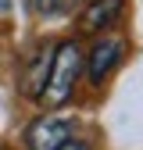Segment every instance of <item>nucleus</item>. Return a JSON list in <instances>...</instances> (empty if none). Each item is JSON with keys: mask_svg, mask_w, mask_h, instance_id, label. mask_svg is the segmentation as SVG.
<instances>
[{"mask_svg": "<svg viewBox=\"0 0 143 150\" xmlns=\"http://www.w3.org/2000/svg\"><path fill=\"white\" fill-rule=\"evenodd\" d=\"M82 75V47L75 40H64L54 47V57H50V71H47V82L40 89V100L43 107H64L75 93V82Z\"/></svg>", "mask_w": 143, "mask_h": 150, "instance_id": "f257e3e1", "label": "nucleus"}, {"mask_svg": "<svg viewBox=\"0 0 143 150\" xmlns=\"http://www.w3.org/2000/svg\"><path fill=\"white\" fill-rule=\"evenodd\" d=\"M75 132V122L64 118V115H43L36 118L29 129H25V146L29 150H57L61 143L72 139Z\"/></svg>", "mask_w": 143, "mask_h": 150, "instance_id": "f03ea898", "label": "nucleus"}, {"mask_svg": "<svg viewBox=\"0 0 143 150\" xmlns=\"http://www.w3.org/2000/svg\"><path fill=\"white\" fill-rule=\"evenodd\" d=\"M82 57H86L89 82H93V86H104V79L125 61V40H118V36H104V40H97L93 47H89V54H82Z\"/></svg>", "mask_w": 143, "mask_h": 150, "instance_id": "7ed1b4c3", "label": "nucleus"}, {"mask_svg": "<svg viewBox=\"0 0 143 150\" xmlns=\"http://www.w3.org/2000/svg\"><path fill=\"white\" fill-rule=\"evenodd\" d=\"M125 11V0H89L82 18H79V29L82 32H104L111 29Z\"/></svg>", "mask_w": 143, "mask_h": 150, "instance_id": "20e7f679", "label": "nucleus"}, {"mask_svg": "<svg viewBox=\"0 0 143 150\" xmlns=\"http://www.w3.org/2000/svg\"><path fill=\"white\" fill-rule=\"evenodd\" d=\"M50 57H54V47H40V50H32V57L22 71V89H25V97H40V89L47 82V71H50Z\"/></svg>", "mask_w": 143, "mask_h": 150, "instance_id": "39448f33", "label": "nucleus"}, {"mask_svg": "<svg viewBox=\"0 0 143 150\" xmlns=\"http://www.w3.org/2000/svg\"><path fill=\"white\" fill-rule=\"evenodd\" d=\"M82 4V0H25V7L32 14H40V18H54V14H68V11H75Z\"/></svg>", "mask_w": 143, "mask_h": 150, "instance_id": "423d86ee", "label": "nucleus"}, {"mask_svg": "<svg viewBox=\"0 0 143 150\" xmlns=\"http://www.w3.org/2000/svg\"><path fill=\"white\" fill-rule=\"evenodd\" d=\"M57 150H93V146H89L86 139H75V136H72V139H68V143H61Z\"/></svg>", "mask_w": 143, "mask_h": 150, "instance_id": "0eeeda50", "label": "nucleus"}]
</instances>
